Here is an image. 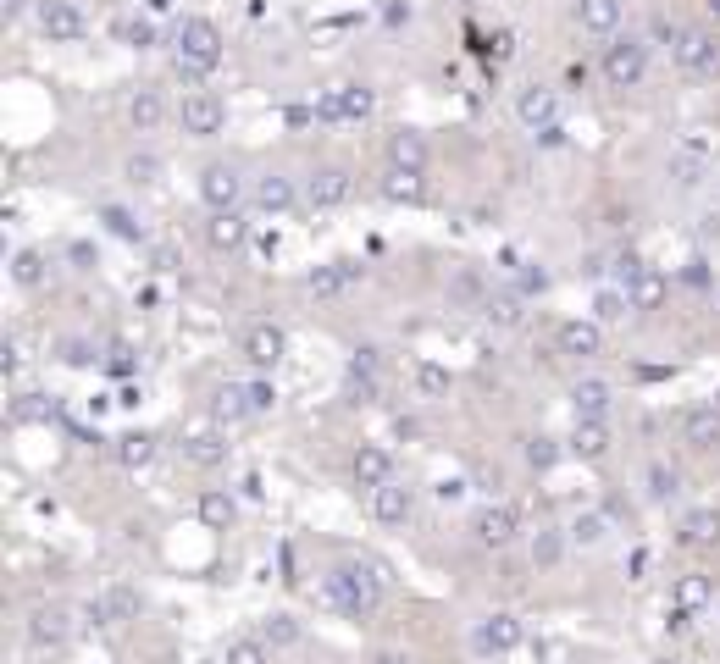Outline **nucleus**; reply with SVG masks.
Instances as JSON below:
<instances>
[{
    "instance_id": "nucleus-1",
    "label": "nucleus",
    "mask_w": 720,
    "mask_h": 664,
    "mask_svg": "<svg viewBox=\"0 0 720 664\" xmlns=\"http://www.w3.org/2000/svg\"><path fill=\"white\" fill-rule=\"evenodd\" d=\"M510 642H516V626H510V620H493V626H482V631H477V648H493V653H504V648H510Z\"/></svg>"
},
{
    "instance_id": "nucleus-2",
    "label": "nucleus",
    "mask_w": 720,
    "mask_h": 664,
    "mask_svg": "<svg viewBox=\"0 0 720 664\" xmlns=\"http://www.w3.org/2000/svg\"><path fill=\"white\" fill-rule=\"evenodd\" d=\"M61 637H67V626H61V615H39V620H34V642H39V648H56Z\"/></svg>"
},
{
    "instance_id": "nucleus-3",
    "label": "nucleus",
    "mask_w": 720,
    "mask_h": 664,
    "mask_svg": "<svg viewBox=\"0 0 720 664\" xmlns=\"http://www.w3.org/2000/svg\"><path fill=\"white\" fill-rule=\"evenodd\" d=\"M228 664H266V642H233Z\"/></svg>"
},
{
    "instance_id": "nucleus-4",
    "label": "nucleus",
    "mask_w": 720,
    "mask_h": 664,
    "mask_svg": "<svg viewBox=\"0 0 720 664\" xmlns=\"http://www.w3.org/2000/svg\"><path fill=\"white\" fill-rule=\"evenodd\" d=\"M377 510L394 521V515H405L410 510V493H399V487H383V498H377Z\"/></svg>"
},
{
    "instance_id": "nucleus-5",
    "label": "nucleus",
    "mask_w": 720,
    "mask_h": 664,
    "mask_svg": "<svg viewBox=\"0 0 720 664\" xmlns=\"http://www.w3.org/2000/svg\"><path fill=\"white\" fill-rule=\"evenodd\" d=\"M482 537H488V543H504V537H510V521H504V515H482Z\"/></svg>"
},
{
    "instance_id": "nucleus-6",
    "label": "nucleus",
    "mask_w": 720,
    "mask_h": 664,
    "mask_svg": "<svg viewBox=\"0 0 720 664\" xmlns=\"http://www.w3.org/2000/svg\"><path fill=\"white\" fill-rule=\"evenodd\" d=\"M261 637H266V642H294V620H283V615H277V620H266V631H261Z\"/></svg>"
},
{
    "instance_id": "nucleus-7",
    "label": "nucleus",
    "mask_w": 720,
    "mask_h": 664,
    "mask_svg": "<svg viewBox=\"0 0 720 664\" xmlns=\"http://www.w3.org/2000/svg\"><path fill=\"white\" fill-rule=\"evenodd\" d=\"M704 598H709V587H704L698 576H687V581H682V604H704Z\"/></svg>"
},
{
    "instance_id": "nucleus-8",
    "label": "nucleus",
    "mask_w": 720,
    "mask_h": 664,
    "mask_svg": "<svg viewBox=\"0 0 720 664\" xmlns=\"http://www.w3.org/2000/svg\"><path fill=\"white\" fill-rule=\"evenodd\" d=\"M106 609L122 620V615H133V598H128V593H111V604H106Z\"/></svg>"
},
{
    "instance_id": "nucleus-9",
    "label": "nucleus",
    "mask_w": 720,
    "mask_h": 664,
    "mask_svg": "<svg viewBox=\"0 0 720 664\" xmlns=\"http://www.w3.org/2000/svg\"><path fill=\"white\" fill-rule=\"evenodd\" d=\"M277 355V338H266V332H261V338H255V360H272Z\"/></svg>"
},
{
    "instance_id": "nucleus-10",
    "label": "nucleus",
    "mask_w": 720,
    "mask_h": 664,
    "mask_svg": "<svg viewBox=\"0 0 720 664\" xmlns=\"http://www.w3.org/2000/svg\"><path fill=\"white\" fill-rule=\"evenodd\" d=\"M372 664H410V659H399V653H377Z\"/></svg>"
}]
</instances>
